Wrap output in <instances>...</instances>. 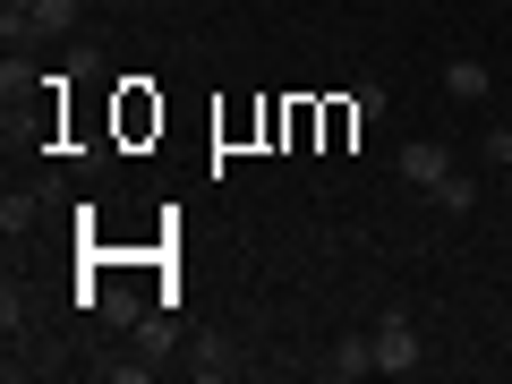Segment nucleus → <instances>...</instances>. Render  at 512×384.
Listing matches in <instances>:
<instances>
[{
    "label": "nucleus",
    "instance_id": "1",
    "mask_svg": "<svg viewBox=\"0 0 512 384\" xmlns=\"http://www.w3.org/2000/svg\"><path fill=\"white\" fill-rule=\"evenodd\" d=\"M376 376H419V325L410 316H384L376 325Z\"/></svg>",
    "mask_w": 512,
    "mask_h": 384
},
{
    "label": "nucleus",
    "instance_id": "2",
    "mask_svg": "<svg viewBox=\"0 0 512 384\" xmlns=\"http://www.w3.org/2000/svg\"><path fill=\"white\" fill-rule=\"evenodd\" d=\"M487 86H495V77H487V60H478V52H453V60H444V94H453V103H478Z\"/></svg>",
    "mask_w": 512,
    "mask_h": 384
},
{
    "label": "nucleus",
    "instance_id": "3",
    "mask_svg": "<svg viewBox=\"0 0 512 384\" xmlns=\"http://www.w3.org/2000/svg\"><path fill=\"white\" fill-rule=\"evenodd\" d=\"M367 367H376V333H367V342L350 333V342H333V350H325V376H333V384H359Z\"/></svg>",
    "mask_w": 512,
    "mask_h": 384
},
{
    "label": "nucleus",
    "instance_id": "4",
    "mask_svg": "<svg viewBox=\"0 0 512 384\" xmlns=\"http://www.w3.org/2000/svg\"><path fill=\"white\" fill-rule=\"evenodd\" d=\"M444 171H453V154H444L436 137H419V146H402V180H410V188H436Z\"/></svg>",
    "mask_w": 512,
    "mask_h": 384
},
{
    "label": "nucleus",
    "instance_id": "5",
    "mask_svg": "<svg viewBox=\"0 0 512 384\" xmlns=\"http://www.w3.org/2000/svg\"><path fill=\"white\" fill-rule=\"evenodd\" d=\"M77 26V0H35V9H26V35H43V43H60Z\"/></svg>",
    "mask_w": 512,
    "mask_h": 384
},
{
    "label": "nucleus",
    "instance_id": "6",
    "mask_svg": "<svg viewBox=\"0 0 512 384\" xmlns=\"http://www.w3.org/2000/svg\"><path fill=\"white\" fill-rule=\"evenodd\" d=\"M436 205H444V214H470V205H478V180H470V171H444V180H436Z\"/></svg>",
    "mask_w": 512,
    "mask_h": 384
},
{
    "label": "nucleus",
    "instance_id": "7",
    "mask_svg": "<svg viewBox=\"0 0 512 384\" xmlns=\"http://www.w3.org/2000/svg\"><path fill=\"white\" fill-rule=\"evenodd\" d=\"M350 120H359V128L384 120V86H359V94H350Z\"/></svg>",
    "mask_w": 512,
    "mask_h": 384
},
{
    "label": "nucleus",
    "instance_id": "8",
    "mask_svg": "<svg viewBox=\"0 0 512 384\" xmlns=\"http://www.w3.org/2000/svg\"><path fill=\"white\" fill-rule=\"evenodd\" d=\"M197 376H205V384H214V376H239V359H231V350H197Z\"/></svg>",
    "mask_w": 512,
    "mask_h": 384
},
{
    "label": "nucleus",
    "instance_id": "9",
    "mask_svg": "<svg viewBox=\"0 0 512 384\" xmlns=\"http://www.w3.org/2000/svg\"><path fill=\"white\" fill-rule=\"evenodd\" d=\"M0 9H9V18H0V26H9V43H18V35H26V9H35V0H0Z\"/></svg>",
    "mask_w": 512,
    "mask_h": 384
},
{
    "label": "nucleus",
    "instance_id": "10",
    "mask_svg": "<svg viewBox=\"0 0 512 384\" xmlns=\"http://www.w3.org/2000/svg\"><path fill=\"white\" fill-rule=\"evenodd\" d=\"M478 154H495V163H512V128H487V146Z\"/></svg>",
    "mask_w": 512,
    "mask_h": 384
},
{
    "label": "nucleus",
    "instance_id": "11",
    "mask_svg": "<svg viewBox=\"0 0 512 384\" xmlns=\"http://www.w3.org/2000/svg\"><path fill=\"white\" fill-rule=\"evenodd\" d=\"M504 197H512V163H504Z\"/></svg>",
    "mask_w": 512,
    "mask_h": 384
}]
</instances>
